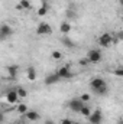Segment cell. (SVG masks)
Listing matches in <instances>:
<instances>
[{"instance_id":"obj_29","label":"cell","mask_w":123,"mask_h":124,"mask_svg":"<svg viewBox=\"0 0 123 124\" xmlns=\"http://www.w3.org/2000/svg\"><path fill=\"white\" fill-rule=\"evenodd\" d=\"M16 10H23V9H22V6H20V4H19V3H18V4H16Z\"/></svg>"},{"instance_id":"obj_26","label":"cell","mask_w":123,"mask_h":124,"mask_svg":"<svg viewBox=\"0 0 123 124\" xmlns=\"http://www.w3.org/2000/svg\"><path fill=\"white\" fill-rule=\"evenodd\" d=\"M61 124H72V120L71 118H62Z\"/></svg>"},{"instance_id":"obj_16","label":"cell","mask_w":123,"mask_h":124,"mask_svg":"<svg viewBox=\"0 0 123 124\" xmlns=\"http://www.w3.org/2000/svg\"><path fill=\"white\" fill-rule=\"evenodd\" d=\"M61 43L65 46V48H74V46H75V43H74L70 38H62V39H61Z\"/></svg>"},{"instance_id":"obj_10","label":"cell","mask_w":123,"mask_h":124,"mask_svg":"<svg viewBox=\"0 0 123 124\" xmlns=\"http://www.w3.org/2000/svg\"><path fill=\"white\" fill-rule=\"evenodd\" d=\"M58 81H61L60 79V77L57 75V74H48L46 77H45V85H54V84H57Z\"/></svg>"},{"instance_id":"obj_5","label":"cell","mask_w":123,"mask_h":124,"mask_svg":"<svg viewBox=\"0 0 123 124\" xmlns=\"http://www.w3.org/2000/svg\"><path fill=\"white\" fill-rule=\"evenodd\" d=\"M87 118H88L90 124H101V120H103V113H101V110H100V108H97V110L91 111V114H90Z\"/></svg>"},{"instance_id":"obj_9","label":"cell","mask_w":123,"mask_h":124,"mask_svg":"<svg viewBox=\"0 0 123 124\" xmlns=\"http://www.w3.org/2000/svg\"><path fill=\"white\" fill-rule=\"evenodd\" d=\"M23 116H25V118L29 120V121H38V120H41V114H39L38 111H33V110H28Z\"/></svg>"},{"instance_id":"obj_25","label":"cell","mask_w":123,"mask_h":124,"mask_svg":"<svg viewBox=\"0 0 123 124\" xmlns=\"http://www.w3.org/2000/svg\"><path fill=\"white\" fill-rule=\"evenodd\" d=\"M88 63H90V62H88L87 58H83V59H80V61H78V65H81V66H87Z\"/></svg>"},{"instance_id":"obj_30","label":"cell","mask_w":123,"mask_h":124,"mask_svg":"<svg viewBox=\"0 0 123 124\" xmlns=\"http://www.w3.org/2000/svg\"><path fill=\"white\" fill-rule=\"evenodd\" d=\"M15 124H25V123H23V121H16Z\"/></svg>"},{"instance_id":"obj_2","label":"cell","mask_w":123,"mask_h":124,"mask_svg":"<svg viewBox=\"0 0 123 124\" xmlns=\"http://www.w3.org/2000/svg\"><path fill=\"white\" fill-rule=\"evenodd\" d=\"M112 42H113V36L110 33H107V32L106 33H101L98 36V45L101 48H109L112 45Z\"/></svg>"},{"instance_id":"obj_23","label":"cell","mask_w":123,"mask_h":124,"mask_svg":"<svg viewBox=\"0 0 123 124\" xmlns=\"http://www.w3.org/2000/svg\"><path fill=\"white\" fill-rule=\"evenodd\" d=\"M51 56H52V59H55V61H60V59L62 58V54L60 52V51H54Z\"/></svg>"},{"instance_id":"obj_15","label":"cell","mask_w":123,"mask_h":124,"mask_svg":"<svg viewBox=\"0 0 123 124\" xmlns=\"http://www.w3.org/2000/svg\"><path fill=\"white\" fill-rule=\"evenodd\" d=\"M80 114L84 116V117H88V116L91 114V108H90L87 104H84V105L81 107V110H80Z\"/></svg>"},{"instance_id":"obj_8","label":"cell","mask_w":123,"mask_h":124,"mask_svg":"<svg viewBox=\"0 0 123 124\" xmlns=\"http://www.w3.org/2000/svg\"><path fill=\"white\" fill-rule=\"evenodd\" d=\"M83 105H84V102H83L80 98H72V100H70V102H68L70 110L74 111V113H80V110H81Z\"/></svg>"},{"instance_id":"obj_20","label":"cell","mask_w":123,"mask_h":124,"mask_svg":"<svg viewBox=\"0 0 123 124\" xmlns=\"http://www.w3.org/2000/svg\"><path fill=\"white\" fill-rule=\"evenodd\" d=\"M16 93H18V97H19V98H25V97H28V91H26L25 88H22V87H19V88L16 90Z\"/></svg>"},{"instance_id":"obj_7","label":"cell","mask_w":123,"mask_h":124,"mask_svg":"<svg viewBox=\"0 0 123 124\" xmlns=\"http://www.w3.org/2000/svg\"><path fill=\"white\" fill-rule=\"evenodd\" d=\"M101 58H103V55H101V52L98 49H91L88 52V55H87V59H88L90 63H98L101 61Z\"/></svg>"},{"instance_id":"obj_17","label":"cell","mask_w":123,"mask_h":124,"mask_svg":"<svg viewBox=\"0 0 123 124\" xmlns=\"http://www.w3.org/2000/svg\"><path fill=\"white\" fill-rule=\"evenodd\" d=\"M28 110H29V108H28V105H26V104H23V102L18 104V107H16V111H18L19 114H22V116H23Z\"/></svg>"},{"instance_id":"obj_24","label":"cell","mask_w":123,"mask_h":124,"mask_svg":"<svg viewBox=\"0 0 123 124\" xmlns=\"http://www.w3.org/2000/svg\"><path fill=\"white\" fill-rule=\"evenodd\" d=\"M113 74H114L116 77H123V68H116V69L113 71Z\"/></svg>"},{"instance_id":"obj_31","label":"cell","mask_w":123,"mask_h":124,"mask_svg":"<svg viewBox=\"0 0 123 124\" xmlns=\"http://www.w3.org/2000/svg\"><path fill=\"white\" fill-rule=\"evenodd\" d=\"M72 124H81V123H78V121H72Z\"/></svg>"},{"instance_id":"obj_11","label":"cell","mask_w":123,"mask_h":124,"mask_svg":"<svg viewBox=\"0 0 123 124\" xmlns=\"http://www.w3.org/2000/svg\"><path fill=\"white\" fill-rule=\"evenodd\" d=\"M6 100H7L9 104H16L19 101V97H18L16 90H12V91H9V93L6 94Z\"/></svg>"},{"instance_id":"obj_13","label":"cell","mask_w":123,"mask_h":124,"mask_svg":"<svg viewBox=\"0 0 123 124\" xmlns=\"http://www.w3.org/2000/svg\"><path fill=\"white\" fill-rule=\"evenodd\" d=\"M26 78H28L29 81H35V79H36V69H35L33 66H29V68L26 69Z\"/></svg>"},{"instance_id":"obj_19","label":"cell","mask_w":123,"mask_h":124,"mask_svg":"<svg viewBox=\"0 0 123 124\" xmlns=\"http://www.w3.org/2000/svg\"><path fill=\"white\" fill-rule=\"evenodd\" d=\"M65 16H67L68 19H77V17H78L77 12H75V10H72V9H68V10L65 12Z\"/></svg>"},{"instance_id":"obj_1","label":"cell","mask_w":123,"mask_h":124,"mask_svg":"<svg viewBox=\"0 0 123 124\" xmlns=\"http://www.w3.org/2000/svg\"><path fill=\"white\" fill-rule=\"evenodd\" d=\"M90 88L93 90V93L97 94V95H106L109 91V87H107V82L100 78V77H96L90 81Z\"/></svg>"},{"instance_id":"obj_27","label":"cell","mask_w":123,"mask_h":124,"mask_svg":"<svg viewBox=\"0 0 123 124\" xmlns=\"http://www.w3.org/2000/svg\"><path fill=\"white\" fill-rule=\"evenodd\" d=\"M44 124H55V123H54V120L48 118V120H45V121H44Z\"/></svg>"},{"instance_id":"obj_22","label":"cell","mask_w":123,"mask_h":124,"mask_svg":"<svg viewBox=\"0 0 123 124\" xmlns=\"http://www.w3.org/2000/svg\"><path fill=\"white\" fill-rule=\"evenodd\" d=\"M80 100L84 102V104H87L90 100H91V97H90V94H87V93H84V94H81V97H80Z\"/></svg>"},{"instance_id":"obj_12","label":"cell","mask_w":123,"mask_h":124,"mask_svg":"<svg viewBox=\"0 0 123 124\" xmlns=\"http://www.w3.org/2000/svg\"><path fill=\"white\" fill-rule=\"evenodd\" d=\"M6 71H7V74H9L10 78H16L18 74H19V66L18 65H7Z\"/></svg>"},{"instance_id":"obj_28","label":"cell","mask_w":123,"mask_h":124,"mask_svg":"<svg viewBox=\"0 0 123 124\" xmlns=\"http://www.w3.org/2000/svg\"><path fill=\"white\" fill-rule=\"evenodd\" d=\"M3 120H4V114H3V113H1V111H0V123H1V121H3Z\"/></svg>"},{"instance_id":"obj_6","label":"cell","mask_w":123,"mask_h":124,"mask_svg":"<svg viewBox=\"0 0 123 124\" xmlns=\"http://www.w3.org/2000/svg\"><path fill=\"white\" fill-rule=\"evenodd\" d=\"M36 33H38L39 36L51 35V33H52V28H51V25H49V23L42 22V23H39V25H38V28H36Z\"/></svg>"},{"instance_id":"obj_3","label":"cell","mask_w":123,"mask_h":124,"mask_svg":"<svg viewBox=\"0 0 123 124\" xmlns=\"http://www.w3.org/2000/svg\"><path fill=\"white\" fill-rule=\"evenodd\" d=\"M55 74L60 77V79H70V78H72V77H74V74L71 72V69H70V66H68V65L61 66Z\"/></svg>"},{"instance_id":"obj_4","label":"cell","mask_w":123,"mask_h":124,"mask_svg":"<svg viewBox=\"0 0 123 124\" xmlns=\"http://www.w3.org/2000/svg\"><path fill=\"white\" fill-rule=\"evenodd\" d=\"M12 35H13V29H12L10 25H6V23L4 25H0V42L6 40Z\"/></svg>"},{"instance_id":"obj_21","label":"cell","mask_w":123,"mask_h":124,"mask_svg":"<svg viewBox=\"0 0 123 124\" xmlns=\"http://www.w3.org/2000/svg\"><path fill=\"white\" fill-rule=\"evenodd\" d=\"M19 4L22 6L23 10H25V9H31V1H29V0H20Z\"/></svg>"},{"instance_id":"obj_32","label":"cell","mask_w":123,"mask_h":124,"mask_svg":"<svg viewBox=\"0 0 123 124\" xmlns=\"http://www.w3.org/2000/svg\"><path fill=\"white\" fill-rule=\"evenodd\" d=\"M90 1H91V0H90Z\"/></svg>"},{"instance_id":"obj_18","label":"cell","mask_w":123,"mask_h":124,"mask_svg":"<svg viewBox=\"0 0 123 124\" xmlns=\"http://www.w3.org/2000/svg\"><path fill=\"white\" fill-rule=\"evenodd\" d=\"M46 12H48V4H46V3H44V4L38 9V16H45V15H46Z\"/></svg>"},{"instance_id":"obj_14","label":"cell","mask_w":123,"mask_h":124,"mask_svg":"<svg viewBox=\"0 0 123 124\" xmlns=\"http://www.w3.org/2000/svg\"><path fill=\"white\" fill-rule=\"evenodd\" d=\"M60 31H61V33H68V32L71 31V23L70 22H61V25H60Z\"/></svg>"}]
</instances>
